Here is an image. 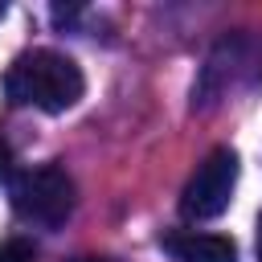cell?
<instances>
[{
	"mask_svg": "<svg viewBox=\"0 0 262 262\" xmlns=\"http://www.w3.org/2000/svg\"><path fill=\"white\" fill-rule=\"evenodd\" d=\"M86 82L74 57L53 49H29L4 70V94L12 106H37L45 115H61L82 98Z\"/></svg>",
	"mask_w": 262,
	"mask_h": 262,
	"instance_id": "1",
	"label": "cell"
},
{
	"mask_svg": "<svg viewBox=\"0 0 262 262\" xmlns=\"http://www.w3.org/2000/svg\"><path fill=\"white\" fill-rule=\"evenodd\" d=\"M12 209L29 225L57 229L74 213V180L66 176L61 164H37L12 176Z\"/></svg>",
	"mask_w": 262,
	"mask_h": 262,
	"instance_id": "2",
	"label": "cell"
},
{
	"mask_svg": "<svg viewBox=\"0 0 262 262\" xmlns=\"http://www.w3.org/2000/svg\"><path fill=\"white\" fill-rule=\"evenodd\" d=\"M233 188H237V156L229 147H217L209 151L196 172L188 176L184 192H180V213L188 221H209V217H221L233 201Z\"/></svg>",
	"mask_w": 262,
	"mask_h": 262,
	"instance_id": "3",
	"label": "cell"
},
{
	"mask_svg": "<svg viewBox=\"0 0 262 262\" xmlns=\"http://www.w3.org/2000/svg\"><path fill=\"white\" fill-rule=\"evenodd\" d=\"M164 250L172 262H237V246L225 233H201V229H176L164 237Z\"/></svg>",
	"mask_w": 262,
	"mask_h": 262,
	"instance_id": "4",
	"label": "cell"
},
{
	"mask_svg": "<svg viewBox=\"0 0 262 262\" xmlns=\"http://www.w3.org/2000/svg\"><path fill=\"white\" fill-rule=\"evenodd\" d=\"M0 262H33V246L20 242V237H12V242L0 246Z\"/></svg>",
	"mask_w": 262,
	"mask_h": 262,
	"instance_id": "5",
	"label": "cell"
},
{
	"mask_svg": "<svg viewBox=\"0 0 262 262\" xmlns=\"http://www.w3.org/2000/svg\"><path fill=\"white\" fill-rule=\"evenodd\" d=\"M8 172H12V147H8V139L0 135V184L8 180Z\"/></svg>",
	"mask_w": 262,
	"mask_h": 262,
	"instance_id": "6",
	"label": "cell"
},
{
	"mask_svg": "<svg viewBox=\"0 0 262 262\" xmlns=\"http://www.w3.org/2000/svg\"><path fill=\"white\" fill-rule=\"evenodd\" d=\"M258 262H262V213H258Z\"/></svg>",
	"mask_w": 262,
	"mask_h": 262,
	"instance_id": "7",
	"label": "cell"
},
{
	"mask_svg": "<svg viewBox=\"0 0 262 262\" xmlns=\"http://www.w3.org/2000/svg\"><path fill=\"white\" fill-rule=\"evenodd\" d=\"M74 262H115V258H74Z\"/></svg>",
	"mask_w": 262,
	"mask_h": 262,
	"instance_id": "8",
	"label": "cell"
},
{
	"mask_svg": "<svg viewBox=\"0 0 262 262\" xmlns=\"http://www.w3.org/2000/svg\"><path fill=\"white\" fill-rule=\"evenodd\" d=\"M0 16H4V0H0Z\"/></svg>",
	"mask_w": 262,
	"mask_h": 262,
	"instance_id": "9",
	"label": "cell"
}]
</instances>
